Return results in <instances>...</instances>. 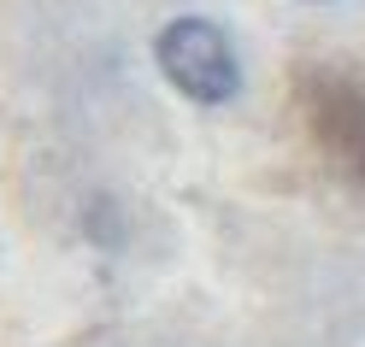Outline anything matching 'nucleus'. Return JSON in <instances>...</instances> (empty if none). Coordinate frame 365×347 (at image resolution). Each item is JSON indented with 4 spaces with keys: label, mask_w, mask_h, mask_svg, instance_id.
Here are the masks:
<instances>
[{
    "label": "nucleus",
    "mask_w": 365,
    "mask_h": 347,
    "mask_svg": "<svg viewBox=\"0 0 365 347\" xmlns=\"http://www.w3.org/2000/svg\"><path fill=\"white\" fill-rule=\"evenodd\" d=\"M153 65L165 71V83L177 88L182 100L195 106H230L242 95V65L224 24L212 18H171L165 30L153 36Z\"/></svg>",
    "instance_id": "f257e3e1"
},
{
    "label": "nucleus",
    "mask_w": 365,
    "mask_h": 347,
    "mask_svg": "<svg viewBox=\"0 0 365 347\" xmlns=\"http://www.w3.org/2000/svg\"><path fill=\"white\" fill-rule=\"evenodd\" d=\"M307 112H312L318 147L336 159V171L365 189V88L348 77H318L307 95Z\"/></svg>",
    "instance_id": "f03ea898"
}]
</instances>
